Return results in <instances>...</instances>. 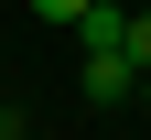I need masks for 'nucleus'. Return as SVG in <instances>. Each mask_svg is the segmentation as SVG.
<instances>
[{"instance_id":"nucleus-2","label":"nucleus","mask_w":151,"mask_h":140,"mask_svg":"<svg viewBox=\"0 0 151 140\" xmlns=\"http://www.w3.org/2000/svg\"><path fill=\"white\" fill-rule=\"evenodd\" d=\"M119 54H129V65H151V0H129V32H119Z\"/></svg>"},{"instance_id":"nucleus-4","label":"nucleus","mask_w":151,"mask_h":140,"mask_svg":"<svg viewBox=\"0 0 151 140\" xmlns=\"http://www.w3.org/2000/svg\"><path fill=\"white\" fill-rule=\"evenodd\" d=\"M140 118H151V65H140Z\"/></svg>"},{"instance_id":"nucleus-1","label":"nucleus","mask_w":151,"mask_h":140,"mask_svg":"<svg viewBox=\"0 0 151 140\" xmlns=\"http://www.w3.org/2000/svg\"><path fill=\"white\" fill-rule=\"evenodd\" d=\"M76 97H86V108H140V65H129L119 43H97L76 65Z\"/></svg>"},{"instance_id":"nucleus-3","label":"nucleus","mask_w":151,"mask_h":140,"mask_svg":"<svg viewBox=\"0 0 151 140\" xmlns=\"http://www.w3.org/2000/svg\"><path fill=\"white\" fill-rule=\"evenodd\" d=\"M76 11H86V0H32V22H65V32H76Z\"/></svg>"}]
</instances>
